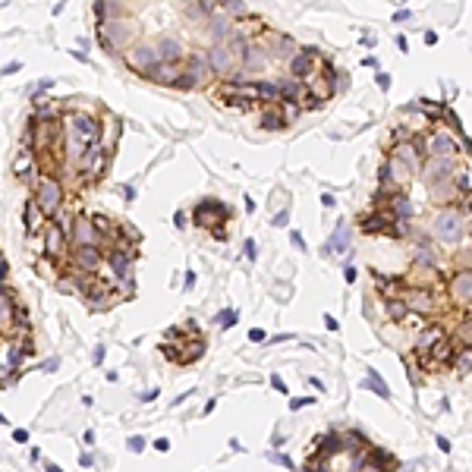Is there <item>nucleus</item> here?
<instances>
[{"label":"nucleus","instance_id":"nucleus-1","mask_svg":"<svg viewBox=\"0 0 472 472\" xmlns=\"http://www.w3.org/2000/svg\"><path fill=\"white\" fill-rule=\"evenodd\" d=\"M63 136L79 142L82 148H88V145L101 142V123L88 110H66L63 114Z\"/></svg>","mask_w":472,"mask_h":472},{"label":"nucleus","instance_id":"nucleus-2","mask_svg":"<svg viewBox=\"0 0 472 472\" xmlns=\"http://www.w3.org/2000/svg\"><path fill=\"white\" fill-rule=\"evenodd\" d=\"M35 205L44 211L48 221H54L60 214V208H63V186H60V179L54 174H44L35 179Z\"/></svg>","mask_w":472,"mask_h":472},{"label":"nucleus","instance_id":"nucleus-3","mask_svg":"<svg viewBox=\"0 0 472 472\" xmlns=\"http://www.w3.org/2000/svg\"><path fill=\"white\" fill-rule=\"evenodd\" d=\"M192 217H195L198 227H208L214 233V239H224V221H230V208L224 202H217V198H205V202L195 205Z\"/></svg>","mask_w":472,"mask_h":472},{"label":"nucleus","instance_id":"nucleus-4","mask_svg":"<svg viewBox=\"0 0 472 472\" xmlns=\"http://www.w3.org/2000/svg\"><path fill=\"white\" fill-rule=\"evenodd\" d=\"M107 164H110V148L104 142H95V145L85 148L82 161H79V174L88 179V183H98L104 176V170H107Z\"/></svg>","mask_w":472,"mask_h":472},{"label":"nucleus","instance_id":"nucleus-5","mask_svg":"<svg viewBox=\"0 0 472 472\" xmlns=\"http://www.w3.org/2000/svg\"><path fill=\"white\" fill-rule=\"evenodd\" d=\"M431 233H435V239L444 243V245L460 243V239H463V214L454 211V208H444L441 214L431 221Z\"/></svg>","mask_w":472,"mask_h":472},{"label":"nucleus","instance_id":"nucleus-6","mask_svg":"<svg viewBox=\"0 0 472 472\" xmlns=\"http://www.w3.org/2000/svg\"><path fill=\"white\" fill-rule=\"evenodd\" d=\"M136 35H139V29L136 25H123V22H104V25H98V44H101L104 51H120V48H126V44H132L136 41Z\"/></svg>","mask_w":472,"mask_h":472},{"label":"nucleus","instance_id":"nucleus-7","mask_svg":"<svg viewBox=\"0 0 472 472\" xmlns=\"http://www.w3.org/2000/svg\"><path fill=\"white\" fill-rule=\"evenodd\" d=\"M318 63H321V54H318L315 48H302L296 51L293 60H290V72H293L296 82H302V79H312L318 70Z\"/></svg>","mask_w":472,"mask_h":472},{"label":"nucleus","instance_id":"nucleus-8","mask_svg":"<svg viewBox=\"0 0 472 472\" xmlns=\"http://www.w3.org/2000/svg\"><path fill=\"white\" fill-rule=\"evenodd\" d=\"M72 262L82 274H95L104 264V252L101 245H72Z\"/></svg>","mask_w":472,"mask_h":472},{"label":"nucleus","instance_id":"nucleus-9","mask_svg":"<svg viewBox=\"0 0 472 472\" xmlns=\"http://www.w3.org/2000/svg\"><path fill=\"white\" fill-rule=\"evenodd\" d=\"M123 57H126V66L136 70L139 76H145L155 63H161V60H157V51L151 48V44H136V48H129Z\"/></svg>","mask_w":472,"mask_h":472},{"label":"nucleus","instance_id":"nucleus-10","mask_svg":"<svg viewBox=\"0 0 472 472\" xmlns=\"http://www.w3.org/2000/svg\"><path fill=\"white\" fill-rule=\"evenodd\" d=\"M41 239H44V252H48V258H60L66 252V230L60 227L57 221H48V224H44Z\"/></svg>","mask_w":472,"mask_h":472},{"label":"nucleus","instance_id":"nucleus-11","mask_svg":"<svg viewBox=\"0 0 472 472\" xmlns=\"http://www.w3.org/2000/svg\"><path fill=\"white\" fill-rule=\"evenodd\" d=\"M347 249H350V227L340 221L334 227V233L328 236V243L321 245V255L324 258H337V255H347Z\"/></svg>","mask_w":472,"mask_h":472},{"label":"nucleus","instance_id":"nucleus-12","mask_svg":"<svg viewBox=\"0 0 472 472\" xmlns=\"http://www.w3.org/2000/svg\"><path fill=\"white\" fill-rule=\"evenodd\" d=\"M72 245H98V230L91 227V217L88 214H76L72 217Z\"/></svg>","mask_w":472,"mask_h":472},{"label":"nucleus","instance_id":"nucleus-13","mask_svg":"<svg viewBox=\"0 0 472 472\" xmlns=\"http://www.w3.org/2000/svg\"><path fill=\"white\" fill-rule=\"evenodd\" d=\"M460 151V145H456L454 136H447V132H435L428 142V157H444V161H454V155Z\"/></svg>","mask_w":472,"mask_h":472},{"label":"nucleus","instance_id":"nucleus-14","mask_svg":"<svg viewBox=\"0 0 472 472\" xmlns=\"http://www.w3.org/2000/svg\"><path fill=\"white\" fill-rule=\"evenodd\" d=\"M394 157H397V161H403L409 167V174H413V170L422 167V145H419L416 139H403V142L394 148Z\"/></svg>","mask_w":472,"mask_h":472},{"label":"nucleus","instance_id":"nucleus-15","mask_svg":"<svg viewBox=\"0 0 472 472\" xmlns=\"http://www.w3.org/2000/svg\"><path fill=\"white\" fill-rule=\"evenodd\" d=\"M233 63H236L233 44H217V48L208 54V66H211V72H217V76L230 72V70H233Z\"/></svg>","mask_w":472,"mask_h":472},{"label":"nucleus","instance_id":"nucleus-16","mask_svg":"<svg viewBox=\"0 0 472 472\" xmlns=\"http://www.w3.org/2000/svg\"><path fill=\"white\" fill-rule=\"evenodd\" d=\"M425 179H428V186L444 183V179H454V161H444V157H428V164H425Z\"/></svg>","mask_w":472,"mask_h":472},{"label":"nucleus","instance_id":"nucleus-17","mask_svg":"<svg viewBox=\"0 0 472 472\" xmlns=\"http://www.w3.org/2000/svg\"><path fill=\"white\" fill-rule=\"evenodd\" d=\"M450 296L456 302H472V268H463L460 274L450 277Z\"/></svg>","mask_w":472,"mask_h":472},{"label":"nucleus","instance_id":"nucleus-18","mask_svg":"<svg viewBox=\"0 0 472 472\" xmlns=\"http://www.w3.org/2000/svg\"><path fill=\"white\" fill-rule=\"evenodd\" d=\"M179 76H183L179 63H155L148 72H145V79H151V82H161V85H176Z\"/></svg>","mask_w":472,"mask_h":472},{"label":"nucleus","instance_id":"nucleus-19","mask_svg":"<svg viewBox=\"0 0 472 472\" xmlns=\"http://www.w3.org/2000/svg\"><path fill=\"white\" fill-rule=\"evenodd\" d=\"M22 221H25V233H32V236L44 230L48 217H44V211L35 205V198H29V202H25V208H22Z\"/></svg>","mask_w":472,"mask_h":472},{"label":"nucleus","instance_id":"nucleus-20","mask_svg":"<svg viewBox=\"0 0 472 472\" xmlns=\"http://www.w3.org/2000/svg\"><path fill=\"white\" fill-rule=\"evenodd\" d=\"M264 66H268V51L258 48V44H245V51H243V70L262 72Z\"/></svg>","mask_w":472,"mask_h":472},{"label":"nucleus","instance_id":"nucleus-21","mask_svg":"<svg viewBox=\"0 0 472 472\" xmlns=\"http://www.w3.org/2000/svg\"><path fill=\"white\" fill-rule=\"evenodd\" d=\"M155 51H157V60H161V63H179V60H183V44H179L176 38H161V41L155 44Z\"/></svg>","mask_w":472,"mask_h":472},{"label":"nucleus","instance_id":"nucleus-22","mask_svg":"<svg viewBox=\"0 0 472 472\" xmlns=\"http://www.w3.org/2000/svg\"><path fill=\"white\" fill-rule=\"evenodd\" d=\"M375 283H378V290H381L387 299H403V293H406V287H403L400 277H384V274L375 271Z\"/></svg>","mask_w":472,"mask_h":472},{"label":"nucleus","instance_id":"nucleus-23","mask_svg":"<svg viewBox=\"0 0 472 472\" xmlns=\"http://www.w3.org/2000/svg\"><path fill=\"white\" fill-rule=\"evenodd\" d=\"M403 299H406V305L416 309V312H431V309H435V299L425 293V290H406Z\"/></svg>","mask_w":472,"mask_h":472},{"label":"nucleus","instance_id":"nucleus-24","mask_svg":"<svg viewBox=\"0 0 472 472\" xmlns=\"http://www.w3.org/2000/svg\"><path fill=\"white\" fill-rule=\"evenodd\" d=\"M13 309H16V302H13V296L0 290V328L6 331V337L13 334Z\"/></svg>","mask_w":472,"mask_h":472},{"label":"nucleus","instance_id":"nucleus-25","mask_svg":"<svg viewBox=\"0 0 472 472\" xmlns=\"http://www.w3.org/2000/svg\"><path fill=\"white\" fill-rule=\"evenodd\" d=\"M441 337H447V334H444V328H437V324H435V328H425L422 334H419V340H416V353H428V350L435 347Z\"/></svg>","mask_w":472,"mask_h":472},{"label":"nucleus","instance_id":"nucleus-26","mask_svg":"<svg viewBox=\"0 0 472 472\" xmlns=\"http://www.w3.org/2000/svg\"><path fill=\"white\" fill-rule=\"evenodd\" d=\"M283 126H287V120H283L280 107H277V101L268 104V110L262 114V129H283Z\"/></svg>","mask_w":472,"mask_h":472},{"label":"nucleus","instance_id":"nucleus-27","mask_svg":"<svg viewBox=\"0 0 472 472\" xmlns=\"http://www.w3.org/2000/svg\"><path fill=\"white\" fill-rule=\"evenodd\" d=\"M32 170H35V155H32V151L16 155V161H13V174H16L19 179H25V176H32Z\"/></svg>","mask_w":472,"mask_h":472},{"label":"nucleus","instance_id":"nucleus-28","mask_svg":"<svg viewBox=\"0 0 472 472\" xmlns=\"http://www.w3.org/2000/svg\"><path fill=\"white\" fill-rule=\"evenodd\" d=\"M362 387H368V390H375V394H378V397H381V400H390V387H387V384H384V378H381V375H378V371H375V368H368V381H365V384H362Z\"/></svg>","mask_w":472,"mask_h":472},{"label":"nucleus","instance_id":"nucleus-29","mask_svg":"<svg viewBox=\"0 0 472 472\" xmlns=\"http://www.w3.org/2000/svg\"><path fill=\"white\" fill-rule=\"evenodd\" d=\"M428 195L435 202H447V198H456V189H454V179H444V183H435L428 189Z\"/></svg>","mask_w":472,"mask_h":472},{"label":"nucleus","instance_id":"nucleus-30","mask_svg":"<svg viewBox=\"0 0 472 472\" xmlns=\"http://www.w3.org/2000/svg\"><path fill=\"white\" fill-rule=\"evenodd\" d=\"M450 365H454L460 375H466V371L472 368V347H463L460 353H454V362H450Z\"/></svg>","mask_w":472,"mask_h":472},{"label":"nucleus","instance_id":"nucleus-31","mask_svg":"<svg viewBox=\"0 0 472 472\" xmlns=\"http://www.w3.org/2000/svg\"><path fill=\"white\" fill-rule=\"evenodd\" d=\"M387 315L394 318V321H403V318L409 315V305H406V299H387Z\"/></svg>","mask_w":472,"mask_h":472},{"label":"nucleus","instance_id":"nucleus-32","mask_svg":"<svg viewBox=\"0 0 472 472\" xmlns=\"http://www.w3.org/2000/svg\"><path fill=\"white\" fill-rule=\"evenodd\" d=\"M456 340H463L466 347H472V318H466V321L456 328Z\"/></svg>","mask_w":472,"mask_h":472},{"label":"nucleus","instance_id":"nucleus-33","mask_svg":"<svg viewBox=\"0 0 472 472\" xmlns=\"http://www.w3.org/2000/svg\"><path fill=\"white\" fill-rule=\"evenodd\" d=\"M236 312L233 309H230V312H221V315H217V324H221V328H233V324H236Z\"/></svg>","mask_w":472,"mask_h":472},{"label":"nucleus","instance_id":"nucleus-34","mask_svg":"<svg viewBox=\"0 0 472 472\" xmlns=\"http://www.w3.org/2000/svg\"><path fill=\"white\" fill-rule=\"evenodd\" d=\"M312 403H315V397H293V400H290V409H293V413H299V409L312 406Z\"/></svg>","mask_w":472,"mask_h":472},{"label":"nucleus","instance_id":"nucleus-35","mask_svg":"<svg viewBox=\"0 0 472 472\" xmlns=\"http://www.w3.org/2000/svg\"><path fill=\"white\" fill-rule=\"evenodd\" d=\"M126 447H129L132 454H142V450H145V437L142 435H132L129 441H126Z\"/></svg>","mask_w":472,"mask_h":472},{"label":"nucleus","instance_id":"nucleus-36","mask_svg":"<svg viewBox=\"0 0 472 472\" xmlns=\"http://www.w3.org/2000/svg\"><path fill=\"white\" fill-rule=\"evenodd\" d=\"M243 255L249 258V262H255V255H258V245H255V239H245V243H243Z\"/></svg>","mask_w":472,"mask_h":472},{"label":"nucleus","instance_id":"nucleus-37","mask_svg":"<svg viewBox=\"0 0 472 472\" xmlns=\"http://www.w3.org/2000/svg\"><path fill=\"white\" fill-rule=\"evenodd\" d=\"M287 224H290V208H280L274 214V227H287Z\"/></svg>","mask_w":472,"mask_h":472},{"label":"nucleus","instance_id":"nucleus-38","mask_svg":"<svg viewBox=\"0 0 472 472\" xmlns=\"http://www.w3.org/2000/svg\"><path fill=\"white\" fill-rule=\"evenodd\" d=\"M249 340H252V343H262V340H268V334H264L262 328H252V331H249Z\"/></svg>","mask_w":472,"mask_h":472},{"label":"nucleus","instance_id":"nucleus-39","mask_svg":"<svg viewBox=\"0 0 472 472\" xmlns=\"http://www.w3.org/2000/svg\"><path fill=\"white\" fill-rule=\"evenodd\" d=\"M271 460H274V463H280V466H287V469H296V466H293V460H290L287 454H274Z\"/></svg>","mask_w":472,"mask_h":472},{"label":"nucleus","instance_id":"nucleus-40","mask_svg":"<svg viewBox=\"0 0 472 472\" xmlns=\"http://www.w3.org/2000/svg\"><path fill=\"white\" fill-rule=\"evenodd\" d=\"M271 387H274V390H280V394H287V381H283L280 375H274V378H271Z\"/></svg>","mask_w":472,"mask_h":472},{"label":"nucleus","instance_id":"nucleus-41","mask_svg":"<svg viewBox=\"0 0 472 472\" xmlns=\"http://www.w3.org/2000/svg\"><path fill=\"white\" fill-rule=\"evenodd\" d=\"M378 88H381V91H390V76H387V72H378Z\"/></svg>","mask_w":472,"mask_h":472},{"label":"nucleus","instance_id":"nucleus-42","mask_svg":"<svg viewBox=\"0 0 472 472\" xmlns=\"http://www.w3.org/2000/svg\"><path fill=\"white\" fill-rule=\"evenodd\" d=\"M290 243H293V245H296V249H302V252H305V239H302V236H299V233H296V230H290Z\"/></svg>","mask_w":472,"mask_h":472},{"label":"nucleus","instance_id":"nucleus-43","mask_svg":"<svg viewBox=\"0 0 472 472\" xmlns=\"http://www.w3.org/2000/svg\"><path fill=\"white\" fill-rule=\"evenodd\" d=\"M13 441H16V444H25V441H29V431H25V428H16V431H13Z\"/></svg>","mask_w":472,"mask_h":472},{"label":"nucleus","instance_id":"nucleus-44","mask_svg":"<svg viewBox=\"0 0 472 472\" xmlns=\"http://www.w3.org/2000/svg\"><path fill=\"white\" fill-rule=\"evenodd\" d=\"M409 16H413V13H409V10H397V13H394V22H406Z\"/></svg>","mask_w":472,"mask_h":472},{"label":"nucleus","instance_id":"nucleus-45","mask_svg":"<svg viewBox=\"0 0 472 472\" xmlns=\"http://www.w3.org/2000/svg\"><path fill=\"white\" fill-rule=\"evenodd\" d=\"M321 205H324V208H334V205H337V198L331 195V192H324V195H321Z\"/></svg>","mask_w":472,"mask_h":472},{"label":"nucleus","instance_id":"nucleus-46","mask_svg":"<svg viewBox=\"0 0 472 472\" xmlns=\"http://www.w3.org/2000/svg\"><path fill=\"white\" fill-rule=\"evenodd\" d=\"M19 66H22L19 60H13V63H6V66H3V76H10V72H19Z\"/></svg>","mask_w":472,"mask_h":472},{"label":"nucleus","instance_id":"nucleus-47","mask_svg":"<svg viewBox=\"0 0 472 472\" xmlns=\"http://www.w3.org/2000/svg\"><path fill=\"white\" fill-rule=\"evenodd\" d=\"M324 324H328V331H340V324H337L334 315H324Z\"/></svg>","mask_w":472,"mask_h":472},{"label":"nucleus","instance_id":"nucleus-48","mask_svg":"<svg viewBox=\"0 0 472 472\" xmlns=\"http://www.w3.org/2000/svg\"><path fill=\"white\" fill-rule=\"evenodd\" d=\"M155 450H161V454H164V450H170V441H167V437H157V441H155Z\"/></svg>","mask_w":472,"mask_h":472},{"label":"nucleus","instance_id":"nucleus-49","mask_svg":"<svg viewBox=\"0 0 472 472\" xmlns=\"http://www.w3.org/2000/svg\"><path fill=\"white\" fill-rule=\"evenodd\" d=\"M343 274H347V283L356 280V268H353V264H347V271H343Z\"/></svg>","mask_w":472,"mask_h":472},{"label":"nucleus","instance_id":"nucleus-50","mask_svg":"<svg viewBox=\"0 0 472 472\" xmlns=\"http://www.w3.org/2000/svg\"><path fill=\"white\" fill-rule=\"evenodd\" d=\"M397 48H400L403 54H406V51H409V44H406V38H403V35H397Z\"/></svg>","mask_w":472,"mask_h":472},{"label":"nucleus","instance_id":"nucleus-51","mask_svg":"<svg viewBox=\"0 0 472 472\" xmlns=\"http://www.w3.org/2000/svg\"><path fill=\"white\" fill-rule=\"evenodd\" d=\"M437 447H441L444 454H450V441H447V437H437Z\"/></svg>","mask_w":472,"mask_h":472},{"label":"nucleus","instance_id":"nucleus-52","mask_svg":"<svg viewBox=\"0 0 472 472\" xmlns=\"http://www.w3.org/2000/svg\"><path fill=\"white\" fill-rule=\"evenodd\" d=\"M425 44H437V32H425Z\"/></svg>","mask_w":472,"mask_h":472},{"label":"nucleus","instance_id":"nucleus-53","mask_svg":"<svg viewBox=\"0 0 472 472\" xmlns=\"http://www.w3.org/2000/svg\"><path fill=\"white\" fill-rule=\"evenodd\" d=\"M174 224H176V227H183V224H186V214H183V211H176V214H174Z\"/></svg>","mask_w":472,"mask_h":472},{"label":"nucleus","instance_id":"nucleus-54","mask_svg":"<svg viewBox=\"0 0 472 472\" xmlns=\"http://www.w3.org/2000/svg\"><path fill=\"white\" fill-rule=\"evenodd\" d=\"M91 463H95V460H91V456H88V454H85V456H79V466H85V469H88V466H91Z\"/></svg>","mask_w":472,"mask_h":472},{"label":"nucleus","instance_id":"nucleus-55","mask_svg":"<svg viewBox=\"0 0 472 472\" xmlns=\"http://www.w3.org/2000/svg\"><path fill=\"white\" fill-rule=\"evenodd\" d=\"M120 192H123L126 198H136V189H132V186H123V189H120Z\"/></svg>","mask_w":472,"mask_h":472},{"label":"nucleus","instance_id":"nucleus-56","mask_svg":"<svg viewBox=\"0 0 472 472\" xmlns=\"http://www.w3.org/2000/svg\"><path fill=\"white\" fill-rule=\"evenodd\" d=\"M57 365H60V359H51V362H44V371H54Z\"/></svg>","mask_w":472,"mask_h":472},{"label":"nucleus","instance_id":"nucleus-57","mask_svg":"<svg viewBox=\"0 0 472 472\" xmlns=\"http://www.w3.org/2000/svg\"><path fill=\"white\" fill-rule=\"evenodd\" d=\"M95 362H98V365L104 362V347H98V350H95Z\"/></svg>","mask_w":472,"mask_h":472},{"label":"nucleus","instance_id":"nucleus-58","mask_svg":"<svg viewBox=\"0 0 472 472\" xmlns=\"http://www.w3.org/2000/svg\"><path fill=\"white\" fill-rule=\"evenodd\" d=\"M48 472H63V469H60V466H54V463H51V466H48Z\"/></svg>","mask_w":472,"mask_h":472},{"label":"nucleus","instance_id":"nucleus-59","mask_svg":"<svg viewBox=\"0 0 472 472\" xmlns=\"http://www.w3.org/2000/svg\"><path fill=\"white\" fill-rule=\"evenodd\" d=\"M0 425H6V416L3 413H0Z\"/></svg>","mask_w":472,"mask_h":472}]
</instances>
